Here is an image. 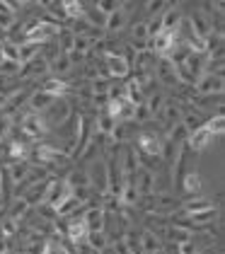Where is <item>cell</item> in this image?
Segmentation results:
<instances>
[{
    "label": "cell",
    "mask_w": 225,
    "mask_h": 254,
    "mask_svg": "<svg viewBox=\"0 0 225 254\" xmlns=\"http://www.w3.org/2000/svg\"><path fill=\"white\" fill-rule=\"evenodd\" d=\"M196 95H206V97H213V95H223V87H225V80L223 75H208L204 73L201 78L196 80Z\"/></svg>",
    "instance_id": "obj_1"
},
{
    "label": "cell",
    "mask_w": 225,
    "mask_h": 254,
    "mask_svg": "<svg viewBox=\"0 0 225 254\" xmlns=\"http://www.w3.org/2000/svg\"><path fill=\"white\" fill-rule=\"evenodd\" d=\"M104 63H107V78H126L131 73V65L129 61L124 59L121 54H107L104 56Z\"/></svg>",
    "instance_id": "obj_2"
},
{
    "label": "cell",
    "mask_w": 225,
    "mask_h": 254,
    "mask_svg": "<svg viewBox=\"0 0 225 254\" xmlns=\"http://www.w3.org/2000/svg\"><path fill=\"white\" fill-rule=\"evenodd\" d=\"M157 80L165 85V87H174L179 85L177 82V73H174V63L167 59V56H157Z\"/></svg>",
    "instance_id": "obj_3"
},
{
    "label": "cell",
    "mask_w": 225,
    "mask_h": 254,
    "mask_svg": "<svg viewBox=\"0 0 225 254\" xmlns=\"http://www.w3.org/2000/svg\"><path fill=\"white\" fill-rule=\"evenodd\" d=\"M68 114H71V107L63 102V99H56L46 112H41V119H44V124L49 121V124H63L66 119H68Z\"/></svg>",
    "instance_id": "obj_4"
},
{
    "label": "cell",
    "mask_w": 225,
    "mask_h": 254,
    "mask_svg": "<svg viewBox=\"0 0 225 254\" xmlns=\"http://www.w3.org/2000/svg\"><path fill=\"white\" fill-rule=\"evenodd\" d=\"M22 128H24V133H27V136L39 138L44 131H46V124H44L41 114L29 112V114H24V117H22Z\"/></svg>",
    "instance_id": "obj_5"
},
{
    "label": "cell",
    "mask_w": 225,
    "mask_h": 254,
    "mask_svg": "<svg viewBox=\"0 0 225 254\" xmlns=\"http://www.w3.org/2000/svg\"><path fill=\"white\" fill-rule=\"evenodd\" d=\"M138 148L146 155H160L162 153V140L150 131H143V133H138Z\"/></svg>",
    "instance_id": "obj_6"
},
{
    "label": "cell",
    "mask_w": 225,
    "mask_h": 254,
    "mask_svg": "<svg viewBox=\"0 0 225 254\" xmlns=\"http://www.w3.org/2000/svg\"><path fill=\"white\" fill-rule=\"evenodd\" d=\"M213 138L216 136L208 131L206 126H199L196 131H191V133H189V145H191L196 153H201V150H206L208 145L213 143Z\"/></svg>",
    "instance_id": "obj_7"
},
{
    "label": "cell",
    "mask_w": 225,
    "mask_h": 254,
    "mask_svg": "<svg viewBox=\"0 0 225 254\" xmlns=\"http://www.w3.org/2000/svg\"><path fill=\"white\" fill-rule=\"evenodd\" d=\"M71 68H73V63H71V56L68 54H63V51H58L56 56H51L49 59V70H54L58 75H66V73H71Z\"/></svg>",
    "instance_id": "obj_8"
},
{
    "label": "cell",
    "mask_w": 225,
    "mask_h": 254,
    "mask_svg": "<svg viewBox=\"0 0 225 254\" xmlns=\"http://www.w3.org/2000/svg\"><path fill=\"white\" fill-rule=\"evenodd\" d=\"M87 233H97V230H104V211L102 208H90L85 218H82Z\"/></svg>",
    "instance_id": "obj_9"
},
{
    "label": "cell",
    "mask_w": 225,
    "mask_h": 254,
    "mask_svg": "<svg viewBox=\"0 0 225 254\" xmlns=\"http://www.w3.org/2000/svg\"><path fill=\"white\" fill-rule=\"evenodd\" d=\"M41 90H44L46 95H51L54 99H63L66 95H68V90H71V87H68V82H63L61 78H51V80H46V82H44V87H41Z\"/></svg>",
    "instance_id": "obj_10"
},
{
    "label": "cell",
    "mask_w": 225,
    "mask_h": 254,
    "mask_svg": "<svg viewBox=\"0 0 225 254\" xmlns=\"http://www.w3.org/2000/svg\"><path fill=\"white\" fill-rule=\"evenodd\" d=\"M58 7H61V12H63V17L66 20H80L82 17V5H80V0H58Z\"/></svg>",
    "instance_id": "obj_11"
},
{
    "label": "cell",
    "mask_w": 225,
    "mask_h": 254,
    "mask_svg": "<svg viewBox=\"0 0 225 254\" xmlns=\"http://www.w3.org/2000/svg\"><path fill=\"white\" fill-rule=\"evenodd\" d=\"M56 99L51 97V95H46L44 90H37V92H32V97H29V109H34V112H46L51 104H54Z\"/></svg>",
    "instance_id": "obj_12"
},
{
    "label": "cell",
    "mask_w": 225,
    "mask_h": 254,
    "mask_svg": "<svg viewBox=\"0 0 225 254\" xmlns=\"http://www.w3.org/2000/svg\"><path fill=\"white\" fill-rule=\"evenodd\" d=\"M126 27V12L124 7L114 10L112 15H107V22H104V32H121Z\"/></svg>",
    "instance_id": "obj_13"
},
{
    "label": "cell",
    "mask_w": 225,
    "mask_h": 254,
    "mask_svg": "<svg viewBox=\"0 0 225 254\" xmlns=\"http://www.w3.org/2000/svg\"><path fill=\"white\" fill-rule=\"evenodd\" d=\"M160 17H162V29H177L182 22V10L177 5H172V7H165V12Z\"/></svg>",
    "instance_id": "obj_14"
},
{
    "label": "cell",
    "mask_w": 225,
    "mask_h": 254,
    "mask_svg": "<svg viewBox=\"0 0 225 254\" xmlns=\"http://www.w3.org/2000/svg\"><path fill=\"white\" fill-rule=\"evenodd\" d=\"M131 41L138 51H143L148 46V29H146V22H138L131 27Z\"/></svg>",
    "instance_id": "obj_15"
},
{
    "label": "cell",
    "mask_w": 225,
    "mask_h": 254,
    "mask_svg": "<svg viewBox=\"0 0 225 254\" xmlns=\"http://www.w3.org/2000/svg\"><path fill=\"white\" fill-rule=\"evenodd\" d=\"M41 46H44V44H37V41H24V44H19V65L29 63L32 59H37Z\"/></svg>",
    "instance_id": "obj_16"
},
{
    "label": "cell",
    "mask_w": 225,
    "mask_h": 254,
    "mask_svg": "<svg viewBox=\"0 0 225 254\" xmlns=\"http://www.w3.org/2000/svg\"><path fill=\"white\" fill-rule=\"evenodd\" d=\"M68 237H71V242H75V245H80V242L87 240V228H85L82 218H80V220H71V225H68Z\"/></svg>",
    "instance_id": "obj_17"
},
{
    "label": "cell",
    "mask_w": 225,
    "mask_h": 254,
    "mask_svg": "<svg viewBox=\"0 0 225 254\" xmlns=\"http://www.w3.org/2000/svg\"><path fill=\"white\" fill-rule=\"evenodd\" d=\"M0 59L19 63V44H15V41H2L0 44Z\"/></svg>",
    "instance_id": "obj_18"
},
{
    "label": "cell",
    "mask_w": 225,
    "mask_h": 254,
    "mask_svg": "<svg viewBox=\"0 0 225 254\" xmlns=\"http://www.w3.org/2000/svg\"><path fill=\"white\" fill-rule=\"evenodd\" d=\"M82 20L87 22L90 27H94V29H104V22H107V15H102L97 7H92V10H87V12H82Z\"/></svg>",
    "instance_id": "obj_19"
},
{
    "label": "cell",
    "mask_w": 225,
    "mask_h": 254,
    "mask_svg": "<svg viewBox=\"0 0 225 254\" xmlns=\"http://www.w3.org/2000/svg\"><path fill=\"white\" fill-rule=\"evenodd\" d=\"M56 37H58V44H61V49H58V51H63V54L73 51V39H75L73 29H66V27H61Z\"/></svg>",
    "instance_id": "obj_20"
},
{
    "label": "cell",
    "mask_w": 225,
    "mask_h": 254,
    "mask_svg": "<svg viewBox=\"0 0 225 254\" xmlns=\"http://www.w3.org/2000/svg\"><path fill=\"white\" fill-rule=\"evenodd\" d=\"M182 189H184L187 194H199V191H201V177L196 175V172H189V175L182 179Z\"/></svg>",
    "instance_id": "obj_21"
},
{
    "label": "cell",
    "mask_w": 225,
    "mask_h": 254,
    "mask_svg": "<svg viewBox=\"0 0 225 254\" xmlns=\"http://www.w3.org/2000/svg\"><path fill=\"white\" fill-rule=\"evenodd\" d=\"M138 245L143 247V252L146 254H155L157 252V247H160V240H157L152 233H143V237L138 240Z\"/></svg>",
    "instance_id": "obj_22"
},
{
    "label": "cell",
    "mask_w": 225,
    "mask_h": 254,
    "mask_svg": "<svg viewBox=\"0 0 225 254\" xmlns=\"http://www.w3.org/2000/svg\"><path fill=\"white\" fill-rule=\"evenodd\" d=\"M90 90H92V95H107V92L112 90V78H107V75L94 78L92 85H90Z\"/></svg>",
    "instance_id": "obj_23"
},
{
    "label": "cell",
    "mask_w": 225,
    "mask_h": 254,
    "mask_svg": "<svg viewBox=\"0 0 225 254\" xmlns=\"http://www.w3.org/2000/svg\"><path fill=\"white\" fill-rule=\"evenodd\" d=\"M206 208H213L208 198H189L187 203H184V211H187L189 215L199 213V211H206Z\"/></svg>",
    "instance_id": "obj_24"
},
{
    "label": "cell",
    "mask_w": 225,
    "mask_h": 254,
    "mask_svg": "<svg viewBox=\"0 0 225 254\" xmlns=\"http://www.w3.org/2000/svg\"><path fill=\"white\" fill-rule=\"evenodd\" d=\"M167 99H165V95L162 92H155V95H150L148 102H146V107H148V112L155 117V114H160V109H162V104H165Z\"/></svg>",
    "instance_id": "obj_25"
},
{
    "label": "cell",
    "mask_w": 225,
    "mask_h": 254,
    "mask_svg": "<svg viewBox=\"0 0 225 254\" xmlns=\"http://www.w3.org/2000/svg\"><path fill=\"white\" fill-rule=\"evenodd\" d=\"M94 126H97L102 133H112L114 128H116V121H114V119L109 117L107 112H102V114L97 117V124H94Z\"/></svg>",
    "instance_id": "obj_26"
},
{
    "label": "cell",
    "mask_w": 225,
    "mask_h": 254,
    "mask_svg": "<svg viewBox=\"0 0 225 254\" xmlns=\"http://www.w3.org/2000/svg\"><path fill=\"white\" fill-rule=\"evenodd\" d=\"M87 245L94 247V250H104V247H107V235H104V230L87 233Z\"/></svg>",
    "instance_id": "obj_27"
},
{
    "label": "cell",
    "mask_w": 225,
    "mask_h": 254,
    "mask_svg": "<svg viewBox=\"0 0 225 254\" xmlns=\"http://www.w3.org/2000/svg\"><path fill=\"white\" fill-rule=\"evenodd\" d=\"M167 5H169V0H148V2H146V12H150L152 17H155V15H162Z\"/></svg>",
    "instance_id": "obj_28"
},
{
    "label": "cell",
    "mask_w": 225,
    "mask_h": 254,
    "mask_svg": "<svg viewBox=\"0 0 225 254\" xmlns=\"http://www.w3.org/2000/svg\"><path fill=\"white\" fill-rule=\"evenodd\" d=\"M94 7H97L102 15H112L114 10H119L121 5H119V0H97V2H94Z\"/></svg>",
    "instance_id": "obj_29"
},
{
    "label": "cell",
    "mask_w": 225,
    "mask_h": 254,
    "mask_svg": "<svg viewBox=\"0 0 225 254\" xmlns=\"http://www.w3.org/2000/svg\"><path fill=\"white\" fill-rule=\"evenodd\" d=\"M223 124H225L223 114H216V117L211 119V121H206L204 126H206V128L211 131V133H213V136H218V133H223Z\"/></svg>",
    "instance_id": "obj_30"
},
{
    "label": "cell",
    "mask_w": 225,
    "mask_h": 254,
    "mask_svg": "<svg viewBox=\"0 0 225 254\" xmlns=\"http://www.w3.org/2000/svg\"><path fill=\"white\" fill-rule=\"evenodd\" d=\"M169 237L179 245V242H187V240H191V233H189L187 228H182V225H174V228L169 230Z\"/></svg>",
    "instance_id": "obj_31"
},
{
    "label": "cell",
    "mask_w": 225,
    "mask_h": 254,
    "mask_svg": "<svg viewBox=\"0 0 225 254\" xmlns=\"http://www.w3.org/2000/svg\"><path fill=\"white\" fill-rule=\"evenodd\" d=\"M146 29H148V39H152L155 34H160V32H162V17H160V15H155V17L146 24Z\"/></svg>",
    "instance_id": "obj_32"
},
{
    "label": "cell",
    "mask_w": 225,
    "mask_h": 254,
    "mask_svg": "<svg viewBox=\"0 0 225 254\" xmlns=\"http://www.w3.org/2000/svg\"><path fill=\"white\" fill-rule=\"evenodd\" d=\"M150 117H152V114L148 112V107H146V104H136V107H133V119H136L138 124H146Z\"/></svg>",
    "instance_id": "obj_33"
},
{
    "label": "cell",
    "mask_w": 225,
    "mask_h": 254,
    "mask_svg": "<svg viewBox=\"0 0 225 254\" xmlns=\"http://www.w3.org/2000/svg\"><path fill=\"white\" fill-rule=\"evenodd\" d=\"M27 172H29V167H27V165H12V167H10V177H12V182H19Z\"/></svg>",
    "instance_id": "obj_34"
},
{
    "label": "cell",
    "mask_w": 225,
    "mask_h": 254,
    "mask_svg": "<svg viewBox=\"0 0 225 254\" xmlns=\"http://www.w3.org/2000/svg\"><path fill=\"white\" fill-rule=\"evenodd\" d=\"M179 254H199V247H196L194 237L187 240V242H179Z\"/></svg>",
    "instance_id": "obj_35"
},
{
    "label": "cell",
    "mask_w": 225,
    "mask_h": 254,
    "mask_svg": "<svg viewBox=\"0 0 225 254\" xmlns=\"http://www.w3.org/2000/svg\"><path fill=\"white\" fill-rule=\"evenodd\" d=\"M10 85H12V78L0 73V92H10Z\"/></svg>",
    "instance_id": "obj_36"
},
{
    "label": "cell",
    "mask_w": 225,
    "mask_h": 254,
    "mask_svg": "<svg viewBox=\"0 0 225 254\" xmlns=\"http://www.w3.org/2000/svg\"><path fill=\"white\" fill-rule=\"evenodd\" d=\"M10 155H12V157H24V145H22V143H12Z\"/></svg>",
    "instance_id": "obj_37"
},
{
    "label": "cell",
    "mask_w": 225,
    "mask_h": 254,
    "mask_svg": "<svg viewBox=\"0 0 225 254\" xmlns=\"http://www.w3.org/2000/svg\"><path fill=\"white\" fill-rule=\"evenodd\" d=\"M99 254H116V250H114V247H109V245H107L104 250H99Z\"/></svg>",
    "instance_id": "obj_38"
}]
</instances>
